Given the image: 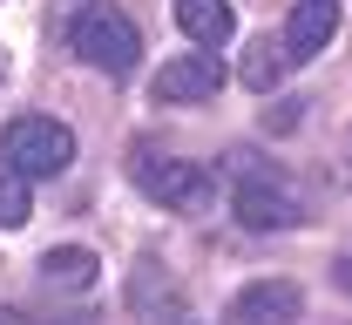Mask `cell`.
<instances>
[{
  "label": "cell",
  "mask_w": 352,
  "mask_h": 325,
  "mask_svg": "<svg viewBox=\"0 0 352 325\" xmlns=\"http://www.w3.org/2000/svg\"><path fill=\"white\" fill-rule=\"evenodd\" d=\"M230 217L244 231H292L298 224V197L285 183H271V177H251V183H237V197H230Z\"/></svg>",
  "instance_id": "5"
},
{
  "label": "cell",
  "mask_w": 352,
  "mask_h": 325,
  "mask_svg": "<svg viewBox=\"0 0 352 325\" xmlns=\"http://www.w3.org/2000/svg\"><path fill=\"white\" fill-rule=\"evenodd\" d=\"M95 278H102V258H95L88 244H54L41 258V284L47 291H88Z\"/></svg>",
  "instance_id": "9"
},
{
  "label": "cell",
  "mask_w": 352,
  "mask_h": 325,
  "mask_svg": "<svg viewBox=\"0 0 352 325\" xmlns=\"http://www.w3.org/2000/svg\"><path fill=\"white\" fill-rule=\"evenodd\" d=\"M298 312H305V298H298L292 278H258V284L237 291L230 325H298Z\"/></svg>",
  "instance_id": "7"
},
{
  "label": "cell",
  "mask_w": 352,
  "mask_h": 325,
  "mask_svg": "<svg viewBox=\"0 0 352 325\" xmlns=\"http://www.w3.org/2000/svg\"><path fill=\"white\" fill-rule=\"evenodd\" d=\"M0 163L14 177H28V183H47V177H61L75 163V129L54 122V115H14L7 136H0Z\"/></svg>",
  "instance_id": "1"
},
{
  "label": "cell",
  "mask_w": 352,
  "mask_h": 325,
  "mask_svg": "<svg viewBox=\"0 0 352 325\" xmlns=\"http://www.w3.org/2000/svg\"><path fill=\"white\" fill-rule=\"evenodd\" d=\"M68 47L95 75H135V61H142V34L122 7H82L75 27H68Z\"/></svg>",
  "instance_id": "2"
},
{
  "label": "cell",
  "mask_w": 352,
  "mask_h": 325,
  "mask_svg": "<svg viewBox=\"0 0 352 325\" xmlns=\"http://www.w3.org/2000/svg\"><path fill=\"white\" fill-rule=\"evenodd\" d=\"M339 284H346V291H352V251H346V258H339Z\"/></svg>",
  "instance_id": "12"
},
{
  "label": "cell",
  "mask_w": 352,
  "mask_h": 325,
  "mask_svg": "<svg viewBox=\"0 0 352 325\" xmlns=\"http://www.w3.org/2000/svg\"><path fill=\"white\" fill-rule=\"evenodd\" d=\"M0 82H7V61H0Z\"/></svg>",
  "instance_id": "14"
},
{
  "label": "cell",
  "mask_w": 352,
  "mask_h": 325,
  "mask_svg": "<svg viewBox=\"0 0 352 325\" xmlns=\"http://www.w3.org/2000/svg\"><path fill=\"white\" fill-rule=\"evenodd\" d=\"M176 27L197 47H223L237 34V7L230 0H176Z\"/></svg>",
  "instance_id": "8"
},
{
  "label": "cell",
  "mask_w": 352,
  "mask_h": 325,
  "mask_svg": "<svg viewBox=\"0 0 352 325\" xmlns=\"http://www.w3.org/2000/svg\"><path fill=\"white\" fill-rule=\"evenodd\" d=\"M217 89H223L217 47H190L156 68V102H176V109H204V102H217Z\"/></svg>",
  "instance_id": "4"
},
{
  "label": "cell",
  "mask_w": 352,
  "mask_h": 325,
  "mask_svg": "<svg viewBox=\"0 0 352 325\" xmlns=\"http://www.w3.org/2000/svg\"><path fill=\"white\" fill-rule=\"evenodd\" d=\"M332 34H339V0H298L292 21H285V34H278V47L298 68V61H318L332 47Z\"/></svg>",
  "instance_id": "6"
},
{
  "label": "cell",
  "mask_w": 352,
  "mask_h": 325,
  "mask_svg": "<svg viewBox=\"0 0 352 325\" xmlns=\"http://www.w3.org/2000/svg\"><path fill=\"white\" fill-rule=\"evenodd\" d=\"M34 217V203H28V177H14L7 163H0V231H21Z\"/></svg>",
  "instance_id": "11"
},
{
  "label": "cell",
  "mask_w": 352,
  "mask_h": 325,
  "mask_svg": "<svg viewBox=\"0 0 352 325\" xmlns=\"http://www.w3.org/2000/svg\"><path fill=\"white\" fill-rule=\"evenodd\" d=\"M129 177H135V190H142L149 203H163V210H204V203H210V177H204L197 163L170 156V149H156V142H135L129 149Z\"/></svg>",
  "instance_id": "3"
},
{
  "label": "cell",
  "mask_w": 352,
  "mask_h": 325,
  "mask_svg": "<svg viewBox=\"0 0 352 325\" xmlns=\"http://www.w3.org/2000/svg\"><path fill=\"white\" fill-rule=\"evenodd\" d=\"M285 68H292V61H285V47L271 41V34H264V41H251V47H244V89L271 95V89H278V82H285Z\"/></svg>",
  "instance_id": "10"
},
{
  "label": "cell",
  "mask_w": 352,
  "mask_h": 325,
  "mask_svg": "<svg viewBox=\"0 0 352 325\" xmlns=\"http://www.w3.org/2000/svg\"><path fill=\"white\" fill-rule=\"evenodd\" d=\"M0 325H28V319H21V312H0Z\"/></svg>",
  "instance_id": "13"
}]
</instances>
